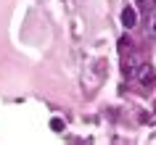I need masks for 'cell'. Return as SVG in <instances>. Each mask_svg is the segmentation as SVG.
<instances>
[{"instance_id":"1","label":"cell","mask_w":156,"mask_h":145,"mask_svg":"<svg viewBox=\"0 0 156 145\" xmlns=\"http://www.w3.org/2000/svg\"><path fill=\"white\" fill-rule=\"evenodd\" d=\"M154 79H156V74H154V69H151V66L148 64H140V69H138V82L140 85H154Z\"/></svg>"},{"instance_id":"2","label":"cell","mask_w":156,"mask_h":145,"mask_svg":"<svg viewBox=\"0 0 156 145\" xmlns=\"http://www.w3.org/2000/svg\"><path fill=\"white\" fill-rule=\"evenodd\" d=\"M135 21H138V13H135V8H130V5H127V8L122 11V24L130 29V26H135Z\"/></svg>"},{"instance_id":"3","label":"cell","mask_w":156,"mask_h":145,"mask_svg":"<svg viewBox=\"0 0 156 145\" xmlns=\"http://www.w3.org/2000/svg\"><path fill=\"white\" fill-rule=\"evenodd\" d=\"M50 127L56 129V132H61V129H64V121H61V119H53V121H50Z\"/></svg>"},{"instance_id":"4","label":"cell","mask_w":156,"mask_h":145,"mask_svg":"<svg viewBox=\"0 0 156 145\" xmlns=\"http://www.w3.org/2000/svg\"><path fill=\"white\" fill-rule=\"evenodd\" d=\"M154 32H156V13H154Z\"/></svg>"}]
</instances>
